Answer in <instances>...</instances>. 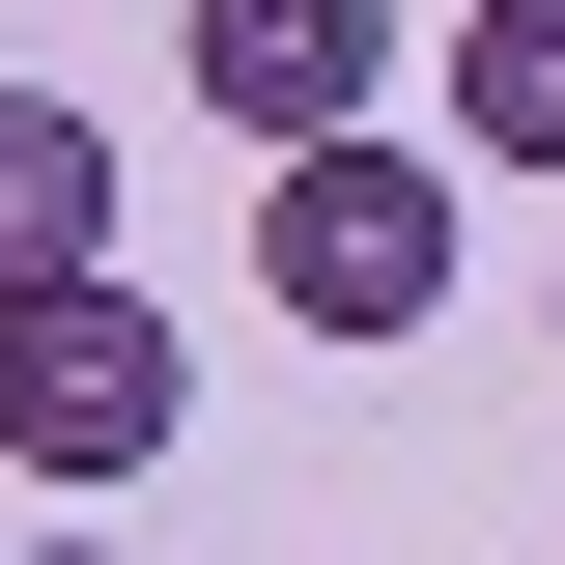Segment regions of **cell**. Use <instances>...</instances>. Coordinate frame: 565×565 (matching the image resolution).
I'll return each instance as SVG.
<instances>
[{
	"instance_id": "cell-1",
	"label": "cell",
	"mask_w": 565,
	"mask_h": 565,
	"mask_svg": "<svg viewBox=\"0 0 565 565\" xmlns=\"http://www.w3.org/2000/svg\"><path fill=\"white\" fill-rule=\"evenodd\" d=\"M255 282H282V340H424L452 311V170L424 141H282L255 170Z\"/></svg>"
},
{
	"instance_id": "cell-2",
	"label": "cell",
	"mask_w": 565,
	"mask_h": 565,
	"mask_svg": "<svg viewBox=\"0 0 565 565\" xmlns=\"http://www.w3.org/2000/svg\"><path fill=\"white\" fill-rule=\"evenodd\" d=\"M170 424H199V340L141 311V255H114V282H57V311H0V452H29L57 509H114Z\"/></svg>"
},
{
	"instance_id": "cell-3",
	"label": "cell",
	"mask_w": 565,
	"mask_h": 565,
	"mask_svg": "<svg viewBox=\"0 0 565 565\" xmlns=\"http://www.w3.org/2000/svg\"><path fill=\"white\" fill-rule=\"evenodd\" d=\"M367 85H396V0H199V114L255 141H367Z\"/></svg>"
},
{
	"instance_id": "cell-4",
	"label": "cell",
	"mask_w": 565,
	"mask_h": 565,
	"mask_svg": "<svg viewBox=\"0 0 565 565\" xmlns=\"http://www.w3.org/2000/svg\"><path fill=\"white\" fill-rule=\"evenodd\" d=\"M57 282H114V114L0 85V311H57Z\"/></svg>"
},
{
	"instance_id": "cell-5",
	"label": "cell",
	"mask_w": 565,
	"mask_h": 565,
	"mask_svg": "<svg viewBox=\"0 0 565 565\" xmlns=\"http://www.w3.org/2000/svg\"><path fill=\"white\" fill-rule=\"evenodd\" d=\"M452 141L565 199V0H481V29H452Z\"/></svg>"
},
{
	"instance_id": "cell-6",
	"label": "cell",
	"mask_w": 565,
	"mask_h": 565,
	"mask_svg": "<svg viewBox=\"0 0 565 565\" xmlns=\"http://www.w3.org/2000/svg\"><path fill=\"white\" fill-rule=\"evenodd\" d=\"M57 565H114V537H57Z\"/></svg>"
}]
</instances>
